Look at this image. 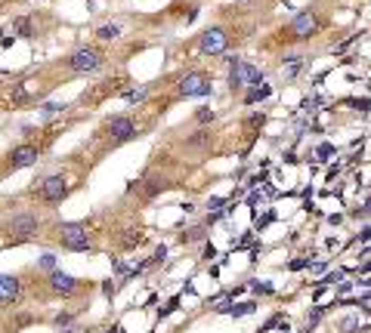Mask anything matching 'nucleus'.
Wrapping results in <instances>:
<instances>
[{"instance_id": "ea45409f", "label": "nucleus", "mask_w": 371, "mask_h": 333, "mask_svg": "<svg viewBox=\"0 0 371 333\" xmlns=\"http://www.w3.org/2000/svg\"><path fill=\"white\" fill-rule=\"evenodd\" d=\"M214 256H217V250H214V244H207V247H204V259H214Z\"/></svg>"}, {"instance_id": "0eeeda50", "label": "nucleus", "mask_w": 371, "mask_h": 333, "mask_svg": "<svg viewBox=\"0 0 371 333\" xmlns=\"http://www.w3.org/2000/svg\"><path fill=\"white\" fill-rule=\"evenodd\" d=\"M319 31V16L315 12H300V16H294V22L285 28V34L288 37H309V34H315Z\"/></svg>"}, {"instance_id": "6ab92c4d", "label": "nucleus", "mask_w": 371, "mask_h": 333, "mask_svg": "<svg viewBox=\"0 0 371 333\" xmlns=\"http://www.w3.org/2000/svg\"><path fill=\"white\" fill-rule=\"evenodd\" d=\"M143 232H127V240H124V247H127V250H133V247H139V244H143Z\"/></svg>"}, {"instance_id": "412c9836", "label": "nucleus", "mask_w": 371, "mask_h": 333, "mask_svg": "<svg viewBox=\"0 0 371 333\" xmlns=\"http://www.w3.org/2000/svg\"><path fill=\"white\" fill-rule=\"evenodd\" d=\"M96 34L102 37V40H112V37H118V34H121V28H118V25H102Z\"/></svg>"}, {"instance_id": "1a4fd4ad", "label": "nucleus", "mask_w": 371, "mask_h": 333, "mask_svg": "<svg viewBox=\"0 0 371 333\" xmlns=\"http://www.w3.org/2000/svg\"><path fill=\"white\" fill-rule=\"evenodd\" d=\"M41 158V152L34 145H16L13 152H10V164L16 166V170H25V166H34Z\"/></svg>"}, {"instance_id": "4468645a", "label": "nucleus", "mask_w": 371, "mask_h": 333, "mask_svg": "<svg viewBox=\"0 0 371 333\" xmlns=\"http://www.w3.org/2000/svg\"><path fill=\"white\" fill-rule=\"evenodd\" d=\"M269 92H272L269 84H260V86H254L251 92H244V102H247V105H257V102H263V99H269Z\"/></svg>"}, {"instance_id": "4be33fe9", "label": "nucleus", "mask_w": 371, "mask_h": 333, "mask_svg": "<svg viewBox=\"0 0 371 333\" xmlns=\"http://www.w3.org/2000/svg\"><path fill=\"white\" fill-rule=\"evenodd\" d=\"M146 99V90L143 86H139V90H127V92H124V102H143Z\"/></svg>"}, {"instance_id": "39448f33", "label": "nucleus", "mask_w": 371, "mask_h": 333, "mask_svg": "<svg viewBox=\"0 0 371 333\" xmlns=\"http://www.w3.org/2000/svg\"><path fill=\"white\" fill-rule=\"evenodd\" d=\"M38 228H41V219L34 216V213H19V216H13V222H10L13 244H25L31 234H38Z\"/></svg>"}, {"instance_id": "aec40b11", "label": "nucleus", "mask_w": 371, "mask_h": 333, "mask_svg": "<svg viewBox=\"0 0 371 333\" xmlns=\"http://www.w3.org/2000/svg\"><path fill=\"white\" fill-rule=\"evenodd\" d=\"M201 145H207V133L201 130V133H195V136H189L186 139V148H201Z\"/></svg>"}, {"instance_id": "f3484780", "label": "nucleus", "mask_w": 371, "mask_h": 333, "mask_svg": "<svg viewBox=\"0 0 371 333\" xmlns=\"http://www.w3.org/2000/svg\"><path fill=\"white\" fill-rule=\"evenodd\" d=\"M183 240L186 244H198V240H204V226H192L183 232Z\"/></svg>"}, {"instance_id": "7c9ffc66", "label": "nucleus", "mask_w": 371, "mask_h": 333, "mask_svg": "<svg viewBox=\"0 0 371 333\" xmlns=\"http://www.w3.org/2000/svg\"><path fill=\"white\" fill-rule=\"evenodd\" d=\"M207 210H226V200L223 198H210L207 200Z\"/></svg>"}, {"instance_id": "dca6fc26", "label": "nucleus", "mask_w": 371, "mask_h": 333, "mask_svg": "<svg viewBox=\"0 0 371 333\" xmlns=\"http://www.w3.org/2000/svg\"><path fill=\"white\" fill-rule=\"evenodd\" d=\"M164 185H167V182H164L161 176H152V179L146 182V198H155V194H161V192H164Z\"/></svg>"}, {"instance_id": "9b49d317", "label": "nucleus", "mask_w": 371, "mask_h": 333, "mask_svg": "<svg viewBox=\"0 0 371 333\" xmlns=\"http://www.w3.org/2000/svg\"><path fill=\"white\" fill-rule=\"evenodd\" d=\"M50 287H53V293H62V296H72V293H78V278H72V274H65V272H53L50 274Z\"/></svg>"}, {"instance_id": "c9c22d12", "label": "nucleus", "mask_w": 371, "mask_h": 333, "mask_svg": "<svg viewBox=\"0 0 371 333\" xmlns=\"http://www.w3.org/2000/svg\"><path fill=\"white\" fill-rule=\"evenodd\" d=\"M65 105L62 102H50V105H44V111H47V114H56V111H62Z\"/></svg>"}, {"instance_id": "72a5a7b5", "label": "nucleus", "mask_w": 371, "mask_h": 333, "mask_svg": "<svg viewBox=\"0 0 371 333\" xmlns=\"http://www.w3.org/2000/svg\"><path fill=\"white\" fill-rule=\"evenodd\" d=\"M349 105H352V108H359V111H362V114H365V111H368V99H349Z\"/></svg>"}, {"instance_id": "9d476101", "label": "nucleus", "mask_w": 371, "mask_h": 333, "mask_svg": "<svg viewBox=\"0 0 371 333\" xmlns=\"http://www.w3.org/2000/svg\"><path fill=\"white\" fill-rule=\"evenodd\" d=\"M109 133H112L115 142H130L136 136V124L130 118H112L109 120Z\"/></svg>"}, {"instance_id": "473e14b6", "label": "nucleus", "mask_w": 371, "mask_h": 333, "mask_svg": "<svg viewBox=\"0 0 371 333\" xmlns=\"http://www.w3.org/2000/svg\"><path fill=\"white\" fill-rule=\"evenodd\" d=\"M176 306H180V300H176V296H173V300H170V302H167V306H164L161 312H158V314H161V318H167V314H170V312H173Z\"/></svg>"}, {"instance_id": "b1692460", "label": "nucleus", "mask_w": 371, "mask_h": 333, "mask_svg": "<svg viewBox=\"0 0 371 333\" xmlns=\"http://www.w3.org/2000/svg\"><path fill=\"white\" fill-rule=\"evenodd\" d=\"M38 266H41V268H47V272H56V256H53V253H44Z\"/></svg>"}, {"instance_id": "2f4dec72", "label": "nucleus", "mask_w": 371, "mask_h": 333, "mask_svg": "<svg viewBox=\"0 0 371 333\" xmlns=\"http://www.w3.org/2000/svg\"><path fill=\"white\" fill-rule=\"evenodd\" d=\"M340 330H343V333H349V330H359V318H346V321L340 324Z\"/></svg>"}, {"instance_id": "ddd939ff", "label": "nucleus", "mask_w": 371, "mask_h": 333, "mask_svg": "<svg viewBox=\"0 0 371 333\" xmlns=\"http://www.w3.org/2000/svg\"><path fill=\"white\" fill-rule=\"evenodd\" d=\"M303 59H300V56H294V59H285V62H281V78H285V80H294L297 78V74L300 71H303Z\"/></svg>"}, {"instance_id": "2eb2a0df", "label": "nucleus", "mask_w": 371, "mask_h": 333, "mask_svg": "<svg viewBox=\"0 0 371 333\" xmlns=\"http://www.w3.org/2000/svg\"><path fill=\"white\" fill-rule=\"evenodd\" d=\"M251 312H257V302H254V300L232 302V306H229V314H232V318H244V314H251Z\"/></svg>"}, {"instance_id": "a878e982", "label": "nucleus", "mask_w": 371, "mask_h": 333, "mask_svg": "<svg viewBox=\"0 0 371 333\" xmlns=\"http://www.w3.org/2000/svg\"><path fill=\"white\" fill-rule=\"evenodd\" d=\"M251 244H254V232H244V234H241V240H235L232 247H235V250H241V247H251Z\"/></svg>"}, {"instance_id": "bb28decb", "label": "nucleus", "mask_w": 371, "mask_h": 333, "mask_svg": "<svg viewBox=\"0 0 371 333\" xmlns=\"http://www.w3.org/2000/svg\"><path fill=\"white\" fill-rule=\"evenodd\" d=\"M343 281V272L337 268V272H328V278H325V281H322V287H328V284H340Z\"/></svg>"}, {"instance_id": "f704fd0d", "label": "nucleus", "mask_w": 371, "mask_h": 333, "mask_svg": "<svg viewBox=\"0 0 371 333\" xmlns=\"http://www.w3.org/2000/svg\"><path fill=\"white\" fill-rule=\"evenodd\" d=\"M356 40H359V37H349V40H343L340 46H334V52H346V50H349L352 44H356Z\"/></svg>"}, {"instance_id": "6e6552de", "label": "nucleus", "mask_w": 371, "mask_h": 333, "mask_svg": "<svg viewBox=\"0 0 371 333\" xmlns=\"http://www.w3.org/2000/svg\"><path fill=\"white\" fill-rule=\"evenodd\" d=\"M198 46H201V52H207V56H220V52H226V46H229V37H226L223 28H207V31L201 34Z\"/></svg>"}, {"instance_id": "4c0bfd02", "label": "nucleus", "mask_w": 371, "mask_h": 333, "mask_svg": "<svg viewBox=\"0 0 371 333\" xmlns=\"http://www.w3.org/2000/svg\"><path fill=\"white\" fill-rule=\"evenodd\" d=\"M281 324V314H272V318L266 321V327H263V330H272V327H278Z\"/></svg>"}, {"instance_id": "f03ea898", "label": "nucleus", "mask_w": 371, "mask_h": 333, "mask_svg": "<svg viewBox=\"0 0 371 333\" xmlns=\"http://www.w3.org/2000/svg\"><path fill=\"white\" fill-rule=\"evenodd\" d=\"M232 68H229V86L232 90H241V86H260L263 84V78H266V74H263L257 65H251V62H238V59H232L229 62Z\"/></svg>"}, {"instance_id": "e433bc0d", "label": "nucleus", "mask_w": 371, "mask_h": 333, "mask_svg": "<svg viewBox=\"0 0 371 333\" xmlns=\"http://www.w3.org/2000/svg\"><path fill=\"white\" fill-rule=\"evenodd\" d=\"M309 266V259H294L291 262V272H300V268H306Z\"/></svg>"}, {"instance_id": "79ce46f5", "label": "nucleus", "mask_w": 371, "mask_h": 333, "mask_svg": "<svg viewBox=\"0 0 371 333\" xmlns=\"http://www.w3.org/2000/svg\"><path fill=\"white\" fill-rule=\"evenodd\" d=\"M118 333H121V330H118Z\"/></svg>"}, {"instance_id": "423d86ee", "label": "nucleus", "mask_w": 371, "mask_h": 333, "mask_svg": "<svg viewBox=\"0 0 371 333\" xmlns=\"http://www.w3.org/2000/svg\"><path fill=\"white\" fill-rule=\"evenodd\" d=\"M38 194H41V200H47V204H59V200L68 194V182H65V176H47V179L41 182Z\"/></svg>"}, {"instance_id": "cd10ccee", "label": "nucleus", "mask_w": 371, "mask_h": 333, "mask_svg": "<svg viewBox=\"0 0 371 333\" xmlns=\"http://www.w3.org/2000/svg\"><path fill=\"white\" fill-rule=\"evenodd\" d=\"M251 287H254L257 293H263V296H269V293H272V284H269V281H254Z\"/></svg>"}, {"instance_id": "c756f323", "label": "nucleus", "mask_w": 371, "mask_h": 333, "mask_svg": "<svg viewBox=\"0 0 371 333\" xmlns=\"http://www.w3.org/2000/svg\"><path fill=\"white\" fill-rule=\"evenodd\" d=\"M72 321H75V314H72V312H65V314H56V327H68Z\"/></svg>"}, {"instance_id": "f8f14e48", "label": "nucleus", "mask_w": 371, "mask_h": 333, "mask_svg": "<svg viewBox=\"0 0 371 333\" xmlns=\"http://www.w3.org/2000/svg\"><path fill=\"white\" fill-rule=\"evenodd\" d=\"M22 293V281L13 274H0V302H16Z\"/></svg>"}, {"instance_id": "20e7f679", "label": "nucleus", "mask_w": 371, "mask_h": 333, "mask_svg": "<svg viewBox=\"0 0 371 333\" xmlns=\"http://www.w3.org/2000/svg\"><path fill=\"white\" fill-rule=\"evenodd\" d=\"M210 78L204 71H192V74H186V78L180 80V96H186V99H201V96H210Z\"/></svg>"}, {"instance_id": "a211bd4d", "label": "nucleus", "mask_w": 371, "mask_h": 333, "mask_svg": "<svg viewBox=\"0 0 371 333\" xmlns=\"http://www.w3.org/2000/svg\"><path fill=\"white\" fill-rule=\"evenodd\" d=\"M195 120H198V124H214V120H217L214 108H198V111H195Z\"/></svg>"}, {"instance_id": "5701e85b", "label": "nucleus", "mask_w": 371, "mask_h": 333, "mask_svg": "<svg viewBox=\"0 0 371 333\" xmlns=\"http://www.w3.org/2000/svg\"><path fill=\"white\" fill-rule=\"evenodd\" d=\"M275 219H278V216H275V213L269 210V213H266V216H263V219H257V222H254V232H260V228H266V226H272V222H275Z\"/></svg>"}, {"instance_id": "f257e3e1", "label": "nucleus", "mask_w": 371, "mask_h": 333, "mask_svg": "<svg viewBox=\"0 0 371 333\" xmlns=\"http://www.w3.org/2000/svg\"><path fill=\"white\" fill-rule=\"evenodd\" d=\"M59 244H62L65 250H75V253H90V250H93L90 238H87L84 222H65V226L59 228Z\"/></svg>"}, {"instance_id": "c85d7f7f", "label": "nucleus", "mask_w": 371, "mask_h": 333, "mask_svg": "<svg viewBox=\"0 0 371 333\" xmlns=\"http://www.w3.org/2000/svg\"><path fill=\"white\" fill-rule=\"evenodd\" d=\"M331 154H334V145H328V142L315 148V158H322V160H325V158H331Z\"/></svg>"}, {"instance_id": "a19ab883", "label": "nucleus", "mask_w": 371, "mask_h": 333, "mask_svg": "<svg viewBox=\"0 0 371 333\" xmlns=\"http://www.w3.org/2000/svg\"><path fill=\"white\" fill-rule=\"evenodd\" d=\"M72 333H81V330H72Z\"/></svg>"}, {"instance_id": "58836bf2", "label": "nucleus", "mask_w": 371, "mask_h": 333, "mask_svg": "<svg viewBox=\"0 0 371 333\" xmlns=\"http://www.w3.org/2000/svg\"><path fill=\"white\" fill-rule=\"evenodd\" d=\"M102 293H105V296H115V284L105 281V284H102Z\"/></svg>"}, {"instance_id": "7ed1b4c3", "label": "nucleus", "mask_w": 371, "mask_h": 333, "mask_svg": "<svg viewBox=\"0 0 371 333\" xmlns=\"http://www.w3.org/2000/svg\"><path fill=\"white\" fill-rule=\"evenodd\" d=\"M102 65V52L96 46H81L78 52H72V59H68V68L75 74H90Z\"/></svg>"}, {"instance_id": "393cba45", "label": "nucleus", "mask_w": 371, "mask_h": 333, "mask_svg": "<svg viewBox=\"0 0 371 333\" xmlns=\"http://www.w3.org/2000/svg\"><path fill=\"white\" fill-rule=\"evenodd\" d=\"M322 312H325V308H319V306H315V308H312V312L306 314V330H309V327H315V324H319V318H322Z\"/></svg>"}]
</instances>
